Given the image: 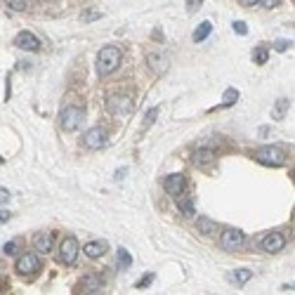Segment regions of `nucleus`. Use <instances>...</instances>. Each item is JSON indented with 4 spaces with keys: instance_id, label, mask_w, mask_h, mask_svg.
<instances>
[{
    "instance_id": "nucleus-38",
    "label": "nucleus",
    "mask_w": 295,
    "mask_h": 295,
    "mask_svg": "<svg viewBox=\"0 0 295 295\" xmlns=\"http://www.w3.org/2000/svg\"><path fill=\"white\" fill-rule=\"evenodd\" d=\"M0 288H3V283H0Z\"/></svg>"
},
{
    "instance_id": "nucleus-12",
    "label": "nucleus",
    "mask_w": 295,
    "mask_h": 295,
    "mask_svg": "<svg viewBox=\"0 0 295 295\" xmlns=\"http://www.w3.org/2000/svg\"><path fill=\"white\" fill-rule=\"evenodd\" d=\"M78 293H102V276L99 274H85L83 276Z\"/></svg>"
},
{
    "instance_id": "nucleus-17",
    "label": "nucleus",
    "mask_w": 295,
    "mask_h": 295,
    "mask_svg": "<svg viewBox=\"0 0 295 295\" xmlns=\"http://www.w3.org/2000/svg\"><path fill=\"white\" fill-rule=\"evenodd\" d=\"M215 158V151L213 149H196L194 151V156H192V161L196 165H206V163H210Z\"/></svg>"
},
{
    "instance_id": "nucleus-32",
    "label": "nucleus",
    "mask_w": 295,
    "mask_h": 295,
    "mask_svg": "<svg viewBox=\"0 0 295 295\" xmlns=\"http://www.w3.org/2000/svg\"><path fill=\"white\" fill-rule=\"evenodd\" d=\"M185 3H187V10H199L203 0H185Z\"/></svg>"
},
{
    "instance_id": "nucleus-20",
    "label": "nucleus",
    "mask_w": 295,
    "mask_h": 295,
    "mask_svg": "<svg viewBox=\"0 0 295 295\" xmlns=\"http://www.w3.org/2000/svg\"><path fill=\"white\" fill-rule=\"evenodd\" d=\"M250 276H253L250 269H236V272H232V274H227V279H229L232 283H239L241 286V283H246Z\"/></svg>"
},
{
    "instance_id": "nucleus-5",
    "label": "nucleus",
    "mask_w": 295,
    "mask_h": 295,
    "mask_svg": "<svg viewBox=\"0 0 295 295\" xmlns=\"http://www.w3.org/2000/svg\"><path fill=\"white\" fill-rule=\"evenodd\" d=\"M243 243H246V236H243L241 229H225L220 234V246L225 250H239Z\"/></svg>"
},
{
    "instance_id": "nucleus-26",
    "label": "nucleus",
    "mask_w": 295,
    "mask_h": 295,
    "mask_svg": "<svg viewBox=\"0 0 295 295\" xmlns=\"http://www.w3.org/2000/svg\"><path fill=\"white\" fill-rule=\"evenodd\" d=\"M3 253L5 255H17L19 253V241H7L5 248H3Z\"/></svg>"
},
{
    "instance_id": "nucleus-8",
    "label": "nucleus",
    "mask_w": 295,
    "mask_h": 295,
    "mask_svg": "<svg viewBox=\"0 0 295 295\" xmlns=\"http://www.w3.org/2000/svg\"><path fill=\"white\" fill-rule=\"evenodd\" d=\"M38 267H41V260H38L35 253H24L14 265V269L19 274H33V272H38Z\"/></svg>"
},
{
    "instance_id": "nucleus-14",
    "label": "nucleus",
    "mask_w": 295,
    "mask_h": 295,
    "mask_svg": "<svg viewBox=\"0 0 295 295\" xmlns=\"http://www.w3.org/2000/svg\"><path fill=\"white\" fill-rule=\"evenodd\" d=\"M33 248L38 250V253H50V250H52V234H48V232L35 234Z\"/></svg>"
},
{
    "instance_id": "nucleus-4",
    "label": "nucleus",
    "mask_w": 295,
    "mask_h": 295,
    "mask_svg": "<svg viewBox=\"0 0 295 295\" xmlns=\"http://www.w3.org/2000/svg\"><path fill=\"white\" fill-rule=\"evenodd\" d=\"M106 111L111 116H128L132 114V99L125 95H111L106 99Z\"/></svg>"
},
{
    "instance_id": "nucleus-9",
    "label": "nucleus",
    "mask_w": 295,
    "mask_h": 295,
    "mask_svg": "<svg viewBox=\"0 0 295 295\" xmlns=\"http://www.w3.org/2000/svg\"><path fill=\"white\" fill-rule=\"evenodd\" d=\"M260 246H262L265 253H279V250L286 248V236H283L281 232H272V234H267V236L262 239Z\"/></svg>"
},
{
    "instance_id": "nucleus-11",
    "label": "nucleus",
    "mask_w": 295,
    "mask_h": 295,
    "mask_svg": "<svg viewBox=\"0 0 295 295\" xmlns=\"http://www.w3.org/2000/svg\"><path fill=\"white\" fill-rule=\"evenodd\" d=\"M163 187H165V192L170 194V196H177L179 192H185L187 179H185V175L175 172V175H168V177L163 179Z\"/></svg>"
},
{
    "instance_id": "nucleus-24",
    "label": "nucleus",
    "mask_w": 295,
    "mask_h": 295,
    "mask_svg": "<svg viewBox=\"0 0 295 295\" xmlns=\"http://www.w3.org/2000/svg\"><path fill=\"white\" fill-rule=\"evenodd\" d=\"M28 5H31V0H7V7L14 12H24V10H28Z\"/></svg>"
},
{
    "instance_id": "nucleus-16",
    "label": "nucleus",
    "mask_w": 295,
    "mask_h": 295,
    "mask_svg": "<svg viewBox=\"0 0 295 295\" xmlns=\"http://www.w3.org/2000/svg\"><path fill=\"white\" fill-rule=\"evenodd\" d=\"M196 229H199L201 234H206V236H213V234L217 232V225H215V220H210V217H199V220H196Z\"/></svg>"
},
{
    "instance_id": "nucleus-22",
    "label": "nucleus",
    "mask_w": 295,
    "mask_h": 295,
    "mask_svg": "<svg viewBox=\"0 0 295 295\" xmlns=\"http://www.w3.org/2000/svg\"><path fill=\"white\" fill-rule=\"evenodd\" d=\"M118 267L121 269H130L132 267V257H130V253H128L125 248L118 250Z\"/></svg>"
},
{
    "instance_id": "nucleus-6",
    "label": "nucleus",
    "mask_w": 295,
    "mask_h": 295,
    "mask_svg": "<svg viewBox=\"0 0 295 295\" xmlns=\"http://www.w3.org/2000/svg\"><path fill=\"white\" fill-rule=\"evenodd\" d=\"M78 260V241L73 236H66L62 241V246H59V262L64 265H73Z\"/></svg>"
},
{
    "instance_id": "nucleus-35",
    "label": "nucleus",
    "mask_w": 295,
    "mask_h": 295,
    "mask_svg": "<svg viewBox=\"0 0 295 295\" xmlns=\"http://www.w3.org/2000/svg\"><path fill=\"white\" fill-rule=\"evenodd\" d=\"M10 217H12V215L7 213V210H0V225H5V222L10 220Z\"/></svg>"
},
{
    "instance_id": "nucleus-19",
    "label": "nucleus",
    "mask_w": 295,
    "mask_h": 295,
    "mask_svg": "<svg viewBox=\"0 0 295 295\" xmlns=\"http://www.w3.org/2000/svg\"><path fill=\"white\" fill-rule=\"evenodd\" d=\"M210 31H213V24H210V21H201L199 24V28H196V31H194V43H201V41H206L208 35H210Z\"/></svg>"
},
{
    "instance_id": "nucleus-15",
    "label": "nucleus",
    "mask_w": 295,
    "mask_h": 295,
    "mask_svg": "<svg viewBox=\"0 0 295 295\" xmlns=\"http://www.w3.org/2000/svg\"><path fill=\"white\" fill-rule=\"evenodd\" d=\"M146 62H149V66L156 71V73H163V71L168 69V59H165L163 55H156V52L146 55Z\"/></svg>"
},
{
    "instance_id": "nucleus-2",
    "label": "nucleus",
    "mask_w": 295,
    "mask_h": 295,
    "mask_svg": "<svg viewBox=\"0 0 295 295\" xmlns=\"http://www.w3.org/2000/svg\"><path fill=\"white\" fill-rule=\"evenodd\" d=\"M83 118H85V111H83L81 106H66V109L59 114V125H62V130L73 132L81 128Z\"/></svg>"
},
{
    "instance_id": "nucleus-21",
    "label": "nucleus",
    "mask_w": 295,
    "mask_h": 295,
    "mask_svg": "<svg viewBox=\"0 0 295 295\" xmlns=\"http://www.w3.org/2000/svg\"><path fill=\"white\" fill-rule=\"evenodd\" d=\"M104 243H97V241H92V243H88V246L83 248V253L88 255V257H92V260H97L99 255H104Z\"/></svg>"
},
{
    "instance_id": "nucleus-37",
    "label": "nucleus",
    "mask_w": 295,
    "mask_h": 295,
    "mask_svg": "<svg viewBox=\"0 0 295 295\" xmlns=\"http://www.w3.org/2000/svg\"><path fill=\"white\" fill-rule=\"evenodd\" d=\"M0 163H3V156H0Z\"/></svg>"
},
{
    "instance_id": "nucleus-1",
    "label": "nucleus",
    "mask_w": 295,
    "mask_h": 295,
    "mask_svg": "<svg viewBox=\"0 0 295 295\" xmlns=\"http://www.w3.org/2000/svg\"><path fill=\"white\" fill-rule=\"evenodd\" d=\"M121 57H123L121 55V50L114 48V45L99 50V55H97V71H99V76L114 73V71L121 66Z\"/></svg>"
},
{
    "instance_id": "nucleus-25",
    "label": "nucleus",
    "mask_w": 295,
    "mask_h": 295,
    "mask_svg": "<svg viewBox=\"0 0 295 295\" xmlns=\"http://www.w3.org/2000/svg\"><path fill=\"white\" fill-rule=\"evenodd\" d=\"M253 57H255V62H257V64H267V57H269L267 48H257L253 52Z\"/></svg>"
},
{
    "instance_id": "nucleus-3",
    "label": "nucleus",
    "mask_w": 295,
    "mask_h": 295,
    "mask_svg": "<svg viewBox=\"0 0 295 295\" xmlns=\"http://www.w3.org/2000/svg\"><path fill=\"white\" fill-rule=\"evenodd\" d=\"M255 161L262 165H274V168H279L286 161V154L279 146H262V149L255 151Z\"/></svg>"
},
{
    "instance_id": "nucleus-31",
    "label": "nucleus",
    "mask_w": 295,
    "mask_h": 295,
    "mask_svg": "<svg viewBox=\"0 0 295 295\" xmlns=\"http://www.w3.org/2000/svg\"><path fill=\"white\" fill-rule=\"evenodd\" d=\"M151 281H154V274H146L144 279H142V281H137V288H146V286H149Z\"/></svg>"
},
{
    "instance_id": "nucleus-36",
    "label": "nucleus",
    "mask_w": 295,
    "mask_h": 295,
    "mask_svg": "<svg viewBox=\"0 0 295 295\" xmlns=\"http://www.w3.org/2000/svg\"><path fill=\"white\" fill-rule=\"evenodd\" d=\"M241 5H246V7H253V5H257V0H239Z\"/></svg>"
},
{
    "instance_id": "nucleus-33",
    "label": "nucleus",
    "mask_w": 295,
    "mask_h": 295,
    "mask_svg": "<svg viewBox=\"0 0 295 295\" xmlns=\"http://www.w3.org/2000/svg\"><path fill=\"white\" fill-rule=\"evenodd\" d=\"M7 201H10V192H7V189H0V206L7 203Z\"/></svg>"
},
{
    "instance_id": "nucleus-13",
    "label": "nucleus",
    "mask_w": 295,
    "mask_h": 295,
    "mask_svg": "<svg viewBox=\"0 0 295 295\" xmlns=\"http://www.w3.org/2000/svg\"><path fill=\"white\" fill-rule=\"evenodd\" d=\"M175 201H177V208L182 210V215H187V217H192L196 210H194V201H192V196L189 194H185V192H179L177 196H175Z\"/></svg>"
},
{
    "instance_id": "nucleus-23",
    "label": "nucleus",
    "mask_w": 295,
    "mask_h": 295,
    "mask_svg": "<svg viewBox=\"0 0 295 295\" xmlns=\"http://www.w3.org/2000/svg\"><path fill=\"white\" fill-rule=\"evenodd\" d=\"M236 99H239V90L227 88L225 97H222V106H232V104H236Z\"/></svg>"
},
{
    "instance_id": "nucleus-7",
    "label": "nucleus",
    "mask_w": 295,
    "mask_h": 295,
    "mask_svg": "<svg viewBox=\"0 0 295 295\" xmlns=\"http://www.w3.org/2000/svg\"><path fill=\"white\" fill-rule=\"evenodd\" d=\"M83 146H88V149H102V146H106V130L104 128H90L83 135Z\"/></svg>"
},
{
    "instance_id": "nucleus-30",
    "label": "nucleus",
    "mask_w": 295,
    "mask_h": 295,
    "mask_svg": "<svg viewBox=\"0 0 295 295\" xmlns=\"http://www.w3.org/2000/svg\"><path fill=\"white\" fill-rule=\"evenodd\" d=\"M156 116H158V109H151L149 114H146V116H144V125H151V123H154V118H156Z\"/></svg>"
},
{
    "instance_id": "nucleus-28",
    "label": "nucleus",
    "mask_w": 295,
    "mask_h": 295,
    "mask_svg": "<svg viewBox=\"0 0 295 295\" xmlns=\"http://www.w3.org/2000/svg\"><path fill=\"white\" fill-rule=\"evenodd\" d=\"M234 31H236L239 35H246L248 33V28H246V24H243V21H234Z\"/></svg>"
},
{
    "instance_id": "nucleus-34",
    "label": "nucleus",
    "mask_w": 295,
    "mask_h": 295,
    "mask_svg": "<svg viewBox=\"0 0 295 295\" xmlns=\"http://www.w3.org/2000/svg\"><path fill=\"white\" fill-rule=\"evenodd\" d=\"M257 3H262V5H265V7H269V10L279 5V0H257Z\"/></svg>"
},
{
    "instance_id": "nucleus-10",
    "label": "nucleus",
    "mask_w": 295,
    "mask_h": 295,
    "mask_svg": "<svg viewBox=\"0 0 295 295\" xmlns=\"http://www.w3.org/2000/svg\"><path fill=\"white\" fill-rule=\"evenodd\" d=\"M14 45L19 50H26V52H38V50H41L38 38H35L33 33H28V31H21V33L14 38Z\"/></svg>"
},
{
    "instance_id": "nucleus-29",
    "label": "nucleus",
    "mask_w": 295,
    "mask_h": 295,
    "mask_svg": "<svg viewBox=\"0 0 295 295\" xmlns=\"http://www.w3.org/2000/svg\"><path fill=\"white\" fill-rule=\"evenodd\" d=\"M288 45H290L288 41H276L274 43V50H276V52H286V50H288Z\"/></svg>"
},
{
    "instance_id": "nucleus-18",
    "label": "nucleus",
    "mask_w": 295,
    "mask_h": 295,
    "mask_svg": "<svg viewBox=\"0 0 295 295\" xmlns=\"http://www.w3.org/2000/svg\"><path fill=\"white\" fill-rule=\"evenodd\" d=\"M288 109H290L288 99H279V102L274 104V109H272V118H274V121H283L286 114H288Z\"/></svg>"
},
{
    "instance_id": "nucleus-27",
    "label": "nucleus",
    "mask_w": 295,
    "mask_h": 295,
    "mask_svg": "<svg viewBox=\"0 0 295 295\" xmlns=\"http://www.w3.org/2000/svg\"><path fill=\"white\" fill-rule=\"evenodd\" d=\"M99 17H102L99 10H88V12L83 14V21H92V19H99Z\"/></svg>"
}]
</instances>
